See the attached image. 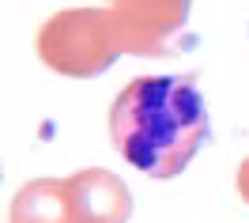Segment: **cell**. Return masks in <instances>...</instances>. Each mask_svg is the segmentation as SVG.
I'll list each match as a JSON object with an SVG mask.
<instances>
[{
  "mask_svg": "<svg viewBox=\"0 0 249 223\" xmlns=\"http://www.w3.org/2000/svg\"><path fill=\"white\" fill-rule=\"evenodd\" d=\"M212 132L204 95L181 76H140L109 106V140L128 167L174 178Z\"/></svg>",
  "mask_w": 249,
  "mask_h": 223,
  "instance_id": "cell-1",
  "label": "cell"
}]
</instances>
